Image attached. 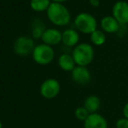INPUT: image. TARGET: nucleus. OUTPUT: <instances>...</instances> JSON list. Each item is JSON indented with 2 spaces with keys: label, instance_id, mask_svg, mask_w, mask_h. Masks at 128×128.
Instances as JSON below:
<instances>
[{
  "label": "nucleus",
  "instance_id": "nucleus-1",
  "mask_svg": "<svg viewBox=\"0 0 128 128\" xmlns=\"http://www.w3.org/2000/svg\"><path fill=\"white\" fill-rule=\"evenodd\" d=\"M46 15L53 24L58 26H64L71 20V13L63 4L52 2L51 5L46 10Z\"/></svg>",
  "mask_w": 128,
  "mask_h": 128
},
{
  "label": "nucleus",
  "instance_id": "nucleus-2",
  "mask_svg": "<svg viewBox=\"0 0 128 128\" xmlns=\"http://www.w3.org/2000/svg\"><path fill=\"white\" fill-rule=\"evenodd\" d=\"M72 56L77 66L86 67L93 61L94 50L90 44L81 43L74 47Z\"/></svg>",
  "mask_w": 128,
  "mask_h": 128
},
{
  "label": "nucleus",
  "instance_id": "nucleus-3",
  "mask_svg": "<svg viewBox=\"0 0 128 128\" xmlns=\"http://www.w3.org/2000/svg\"><path fill=\"white\" fill-rule=\"evenodd\" d=\"M32 58L37 64L41 66L49 64L55 58V52L51 46L46 44H39L35 46L32 53Z\"/></svg>",
  "mask_w": 128,
  "mask_h": 128
},
{
  "label": "nucleus",
  "instance_id": "nucleus-4",
  "mask_svg": "<svg viewBox=\"0 0 128 128\" xmlns=\"http://www.w3.org/2000/svg\"><path fill=\"white\" fill-rule=\"evenodd\" d=\"M75 26L82 33L92 34L97 30V20L92 15L86 12H81L74 20Z\"/></svg>",
  "mask_w": 128,
  "mask_h": 128
},
{
  "label": "nucleus",
  "instance_id": "nucleus-5",
  "mask_svg": "<svg viewBox=\"0 0 128 128\" xmlns=\"http://www.w3.org/2000/svg\"><path fill=\"white\" fill-rule=\"evenodd\" d=\"M35 46L32 38L28 36H20L16 38L13 44V50L16 54L24 57L32 53Z\"/></svg>",
  "mask_w": 128,
  "mask_h": 128
},
{
  "label": "nucleus",
  "instance_id": "nucleus-6",
  "mask_svg": "<svg viewBox=\"0 0 128 128\" xmlns=\"http://www.w3.org/2000/svg\"><path fill=\"white\" fill-rule=\"evenodd\" d=\"M61 86L55 78H48L44 80L40 86V94L47 100L54 98L59 94Z\"/></svg>",
  "mask_w": 128,
  "mask_h": 128
},
{
  "label": "nucleus",
  "instance_id": "nucleus-7",
  "mask_svg": "<svg viewBox=\"0 0 128 128\" xmlns=\"http://www.w3.org/2000/svg\"><path fill=\"white\" fill-rule=\"evenodd\" d=\"M72 79L79 86H86L92 80V74L87 67L77 66L72 72Z\"/></svg>",
  "mask_w": 128,
  "mask_h": 128
},
{
  "label": "nucleus",
  "instance_id": "nucleus-8",
  "mask_svg": "<svg viewBox=\"0 0 128 128\" xmlns=\"http://www.w3.org/2000/svg\"><path fill=\"white\" fill-rule=\"evenodd\" d=\"M112 15L120 24H128V3L118 1L112 7Z\"/></svg>",
  "mask_w": 128,
  "mask_h": 128
},
{
  "label": "nucleus",
  "instance_id": "nucleus-9",
  "mask_svg": "<svg viewBox=\"0 0 128 128\" xmlns=\"http://www.w3.org/2000/svg\"><path fill=\"white\" fill-rule=\"evenodd\" d=\"M84 128H108V122L100 113H92L84 122Z\"/></svg>",
  "mask_w": 128,
  "mask_h": 128
},
{
  "label": "nucleus",
  "instance_id": "nucleus-10",
  "mask_svg": "<svg viewBox=\"0 0 128 128\" xmlns=\"http://www.w3.org/2000/svg\"><path fill=\"white\" fill-rule=\"evenodd\" d=\"M43 43L48 46H56L62 42V32L55 28H48L44 32L42 35Z\"/></svg>",
  "mask_w": 128,
  "mask_h": 128
},
{
  "label": "nucleus",
  "instance_id": "nucleus-11",
  "mask_svg": "<svg viewBox=\"0 0 128 128\" xmlns=\"http://www.w3.org/2000/svg\"><path fill=\"white\" fill-rule=\"evenodd\" d=\"M79 40L78 33L73 29H67L62 32V43L68 47L78 46Z\"/></svg>",
  "mask_w": 128,
  "mask_h": 128
},
{
  "label": "nucleus",
  "instance_id": "nucleus-12",
  "mask_svg": "<svg viewBox=\"0 0 128 128\" xmlns=\"http://www.w3.org/2000/svg\"><path fill=\"white\" fill-rule=\"evenodd\" d=\"M101 27L102 29L107 33H114L118 32L120 29V23L115 19L113 16H106L103 18L101 20Z\"/></svg>",
  "mask_w": 128,
  "mask_h": 128
},
{
  "label": "nucleus",
  "instance_id": "nucleus-13",
  "mask_svg": "<svg viewBox=\"0 0 128 128\" xmlns=\"http://www.w3.org/2000/svg\"><path fill=\"white\" fill-rule=\"evenodd\" d=\"M58 66L64 72H72L73 69L76 67V63L73 59L72 56L70 54H62L59 56L58 60Z\"/></svg>",
  "mask_w": 128,
  "mask_h": 128
},
{
  "label": "nucleus",
  "instance_id": "nucleus-14",
  "mask_svg": "<svg viewBox=\"0 0 128 128\" xmlns=\"http://www.w3.org/2000/svg\"><path fill=\"white\" fill-rule=\"evenodd\" d=\"M100 104H101V101L98 96L90 95L84 100L83 106L89 112L90 114H92V113L98 112V111L100 108Z\"/></svg>",
  "mask_w": 128,
  "mask_h": 128
},
{
  "label": "nucleus",
  "instance_id": "nucleus-15",
  "mask_svg": "<svg viewBox=\"0 0 128 128\" xmlns=\"http://www.w3.org/2000/svg\"><path fill=\"white\" fill-rule=\"evenodd\" d=\"M46 30V26L40 18H34L32 20V26H30V32H32V36L33 38H41L43 33Z\"/></svg>",
  "mask_w": 128,
  "mask_h": 128
},
{
  "label": "nucleus",
  "instance_id": "nucleus-16",
  "mask_svg": "<svg viewBox=\"0 0 128 128\" xmlns=\"http://www.w3.org/2000/svg\"><path fill=\"white\" fill-rule=\"evenodd\" d=\"M51 4V0H30V6L34 12H41L47 10Z\"/></svg>",
  "mask_w": 128,
  "mask_h": 128
},
{
  "label": "nucleus",
  "instance_id": "nucleus-17",
  "mask_svg": "<svg viewBox=\"0 0 128 128\" xmlns=\"http://www.w3.org/2000/svg\"><path fill=\"white\" fill-rule=\"evenodd\" d=\"M106 40V36L104 32L96 30L91 34V41L95 46H102Z\"/></svg>",
  "mask_w": 128,
  "mask_h": 128
},
{
  "label": "nucleus",
  "instance_id": "nucleus-18",
  "mask_svg": "<svg viewBox=\"0 0 128 128\" xmlns=\"http://www.w3.org/2000/svg\"><path fill=\"white\" fill-rule=\"evenodd\" d=\"M74 115L76 117V118L79 121H82V122H84L86 121V118L89 117L90 113L84 106H78V108H76L74 112Z\"/></svg>",
  "mask_w": 128,
  "mask_h": 128
},
{
  "label": "nucleus",
  "instance_id": "nucleus-19",
  "mask_svg": "<svg viewBox=\"0 0 128 128\" xmlns=\"http://www.w3.org/2000/svg\"><path fill=\"white\" fill-rule=\"evenodd\" d=\"M116 128H128V118H120L116 121L115 124Z\"/></svg>",
  "mask_w": 128,
  "mask_h": 128
},
{
  "label": "nucleus",
  "instance_id": "nucleus-20",
  "mask_svg": "<svg viewBox=\"0 0 128 128\" xmlns=\"http://www.w3.org/2000/svg\"><path fill=\"white\" fill-rule=\"evenodd\" d=\"M122 113H123L124 118H128V102L126 103L125 106H124L123 110H122Z\"/></svg>",
  "mask_w": 128,
  "mask_h": 128
},
{
  "label": "nucleus",
  "instance_id": "nucleus-21",
  "mask_svg": "<svg viewBox=\"0 0 128 128\" xmlns=\"http://www.w3.org/2000/svg\"><path fill=\"white\" fill-rule=\"evenodd\" d=\"M89 2H90V4L94 7H98V6H100V0H89Z\"/></svg>",
  "mask_w": 128,
  "mask_h": 128
},
{
  "label": "nucleus",
  "instance_id": "nucleus-22",
  "mask_svg": "<svg viewBox=\"0 0 128 128\" xmlns=\"http://www.w3.org/2000/svg\"><path fill=\"white\" fill-rule=\"evenodd\" d=\"M52 2H55V3H60V4H62V3H64V2H66V1H67V0H52Z\"/></svg>",
  "mask_w": 128,
  "mask_h": 128
},
{
  "label": "nucleus",
  "instance_id": "nucleus-23",
  "mask_svg": "<svg viewBox=\"0 0 128 128\" xmlns=\"http://www.w3.org/2000/svg\"><path fill=\"white\" fill-rule=\"evenodd\" d=\"M0 128H3V125H2V122L0 121Z\"/></svg>",
  "mask_w": 128,
  "mask_h": 128
}]
</instances>
